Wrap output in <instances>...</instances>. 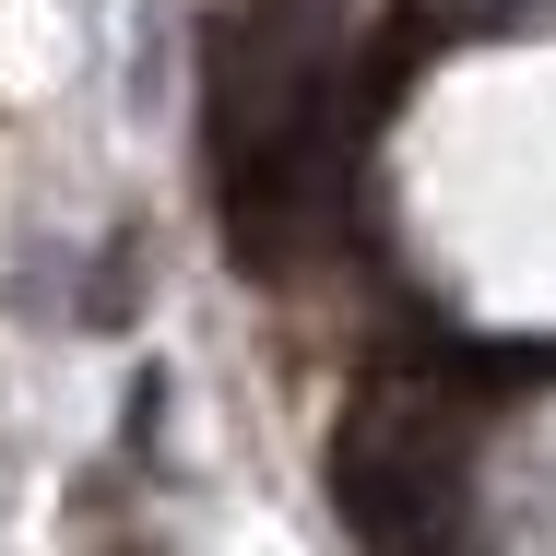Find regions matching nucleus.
Listing matches in <instances>:
<instances>
[{
  "mask_svg": "<svg viewBox=\"0 0 556 556\" xmlns=\"http://www.w3.org/2000/svg\"><path fill=\"white\" fill-rule=\"evenodd\" d=\"M462 473H473V439H462V403L450 391H355V415L332 427V509L355 545L379 556H427L462 509Z\"/></svg>",
  "mask_w": 556,
  "mask_h": 556,
  "instance_id": "1",
  "label": "nucleus"
}]
</instances>
